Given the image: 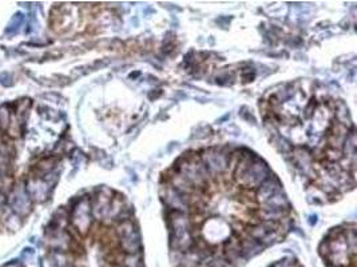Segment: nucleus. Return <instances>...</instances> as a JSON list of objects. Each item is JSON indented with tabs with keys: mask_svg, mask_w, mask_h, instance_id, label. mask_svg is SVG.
<instances>
[{
	"mask_svg": "<svg viewBox=\"0 0 357 267\" xmlns=\"http://www.w3.org/2000/svg\"><path fill=\"white\" fill-rule=\"evenodd\" d=\"M0 83H1L3 86H5V87H8V86L12 84V76H11L8 73H0Z\"/></svg>",
	"mask_w": 357,
	"mask_h": 267,
	"instance_id": "obj_7",
	"label": "nucleus"
},
{
	"mask_svg": "<svg viewBox=\"0 0 357 267\" xmlns=\"http://www.w3.org/2000/svg\"><path fill=\"white\" fill-rule=\"evenodd\" d=\"M270 174L272 172H270L268 165L265 162H262L261 158H259L258 160H255V163H252L249 169L237 179L246 189L255 190L262 182H265L269 178Z\"/></svg>",
	"mask_w": 357,
	"mask_h": 267,
	"instance_id": "obj_1",
	"label": "nucleus"
},
{
	"mask_svg": "<svg viewBox=\"0 0 357 267\" xmlns=\"http://www.w3.org/2000/svg\"><path fill=\"white\" fill-rule=\"evenodd\" d=\"M12 206L16 213L19 214H27L29 211V206H31V200H29L28 195L23 190H16L14 193V199H12Z\"/></svg>",
	"mask_w": 357,
	"mask_h": 267,
	"instance_id": "obj_4",
	"label": "nucleus"
},
{
	"mask_svg": "<svg viewBox=\"0 0 357 267\" xmlns=\"http://www.w3.org/2000/svg\"><path fill=\"white\" fill-rule=\"evenodd\" d=\"M91 200L88 198L79 199L73 210V226L79 234H86L91 226Z\"/></svg>",
	"mask_w": 357,
	"mask_h": 267,
	"instance_id": "obj_2",
	"label": "nucleus"
},
{
	"mask_svg": "<svg viewBox=\"0 0 357 267\" xmlns=\"http://www.w3.org/2000/svg\"><path fill=\"white\" fill-rule=\"evenodd\" d=\"M22 22H23V15L22 14H16L11 19V23H10V27H8V31H12V32H15L16 29L19 28L20 25H22Z\"/></svg>",
	"mask_w": 357,
	"mask_h": 267,
	"instance_id": "obj_6",
	"label": "nucleus"
},
{
	"mask_svg": "<svg viewBox=\"0 0 357 267\" xmlns=\"http://www.w3.org/2000/svg\"><path fill=\"white\" fill-rule=\"evenodd\" d=\"M1 202H3V195L0 194V203H1Z\"/></svg>",
	"mask_w": 357,
	"mask_h": 267,
	"instance_id": "obj_9",
	"label": "nucleus"
},
{
	"mask_svg": "<svg viewBox=\"0 0 357 267\" xmlns=\"http://www.w3.org/2000/svg\"><path fill=\"white\" fill-rule=\"evenodd\" d=\"M280 191H281V183H280V180L273 174H270L269 178L265 180V182H262L255 190V202L259 204H264L265 202H268L274 194H277Z\"/></svg>",
	"mask_w": 357,
	"mask_h": 267,
	"instance_id": "obj_3",
	"label": "nucleus"
},
{
	"mask_svg": "<svg viewBox=\"0 0 357 267\" xmlns=\"http://www.w3.org/2000/svg\"><path fill=\"white\" fill-rule=\"evenodd\" d=\"M270 267H301V265H299L296 261H293L292 258H285L282 261L273 263Z\"/></svg>",
	"mask_w": 357,
	"mask_h": 267,
	"instance_id": "obj_5",
	"label": "nucleus"
},
{
	"mask_svg": "<svg viewBox=\"0 0 357 267\" xmlns=\"http://www.w3.org/2000/svg\"><path fill=\"white\" fill-rule=\"evenodd\" d=\"M309 219H310V220H309V223L312 224V226L317 223V217H316V215H312V217H310Z\"/></svg>",
	"mask_w": 357,
	"mask_h": 267,
	"instance_id": "obj_8",
	"label": "nucleus"
}]
</instances>
